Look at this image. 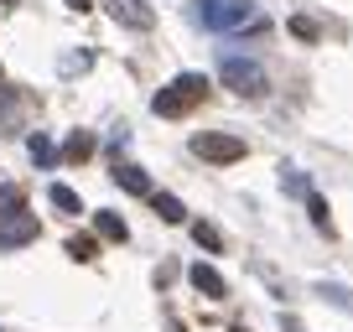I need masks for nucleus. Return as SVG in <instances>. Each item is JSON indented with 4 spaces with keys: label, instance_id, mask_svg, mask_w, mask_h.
Instances as JSON below:
<instances>
[{
    "label": "nucleus",
    "instance_id": "nucleus-3",
    "mask_svg": "<svg viewBox=\"0 0 353 332\" xmlns=\"http://www.w3.org/2000/svg\"><path fill=\"white\" fill-rule=\"evenodd\" d=\"M219 83H223L229 94H239V99H260V94L270 89L265 68L250 63V57H223V63H219Z\"/></svg>",
    "mask_w": 353,
    "mask_h": 332
},
{
    "label": "nucleus",
    "instance_id": "nucleus-17",
    "mask_svg": "<svg viewBox=\"0 0 353 332\" xmlns=\"http://www.w3.org/2000/svg\"><path fill=\"white\" fill-rule=\"evenodd\" d=\"M307 213H312V223H317V229H322V234H327V229H332V213H327V203H322V198H317V192H307Z\"/></svg>",
    "mask_w": 353,
    "mask_h": 332
},
{
    "label": "nucleus",
    "instance_id": "nucleus-13",
    "mask_svg": "<svg viewBox=\"0 0 353 332\" xmlns=\"http://www.w3.org/2000/svg\"><path fill=\"white\" fill-rule=\"evenodd\" d=\"M47 203H52L57 213H83V203H78V192H73V187H63V182H52V187H47Z\"/></svg>",
    "mask_w": 353,
    "mask_h": 332
},
{
    "label": "nucleus",
    "instance_id": "nucleus-20",
    "mask_svg": "<svg viewBox=\"0 0 353 332\" xmlns=\"http://www.w3.org/2000/svg\"><path fill=\"white\" fill-rule=\"evenodd\" d=\"M68 11H94V0H68Z\"/></svg>",
    "mask_w": 353,
    "mask_h": 332
},
{
    "label": "nucleus",
    "instance_id": "nucleus-19",
    "mask_svg": "<svg viewBox=\"0 0 353 332\" xmlns=\"http://www.w3.org/2000/svg\"><path fill=\"white\" fill-rule=\"evenodd\" d=\"M0 213H6V218L21 213V192H16V187H0Z\"/></svg>",
    "mask_w": 353,
    "mask_h": 332
},
{
    "label": "nucleus",
    "instance_id": "nucleus-7",
    "mask_svg": "<svg viewBox=\"0 0 353 332\" xmlns=\"http://www.w3.org/2000/svg\"><path fill=\"white\" fill-rule=\"evenodd\" d=\"M188 280H192V286H198V291H203V296H208V301H223V296H229V286H223V276H219V270H213V265H203V260H198V265L188 270Z\"/></svg>",
    "mask_w": 353,
    "mask_h": 332
},
{
    "label": "nucleus",
    "instance_id": "nucleus-5",
    "mask_svg": "<svg viewBox=\"0 0 353 332\" xmlns=\"http://www.w3.org/2000/svg\"><path fill=\"white\" fill-rule=\"evenodd\" d=\"M37 234H42V229H37V218H32L26 208L11 213V218L0 223V255H6V249H21V244H32Z\"/></svg>",
    "mask_w": 353,
    "mask_h": 332
},
{
    "label": "nucleus",
    "instance_id": "nucleus-21",
    "mask_svg": "<svg viewBox=\"0 0 353 332\" xmlns=\"http://www.w3.org/2000/svg\"><path fill=\"white\" fill-rule=\"evenodd\" d=\"M229 332H250V327H229Z\"/></svg>",
    "mask_w": 353,
    "mask_h": 332
},
{
    "label": "nucleus",
    "instance_id": "nucleus-6",
    "mask_svg": "<svg viewBox=\"0 0 353 332\" xmlns=\"http://www.w3.org/2000/svg\"><path fill=\"white\" fill-rule=\"evenodd\" d=\"M104 11L114 16L120 26H130V32H151V6H141V0H104Z\"/></svg>",
    "mask_w": 353,
    "mask_h": 332
},
{
    "label": "nucleus",
    "instance_id": "nucleus-12",
    "mask_svg": "<svg viewBox=\"0 0 353 332\" xmlns=\"http://www.w3.org/2000/svg\"><path fill=\"white\" fill-rule=\"evenodd\" d=\"M68 255H73L78 265L99 260V234H73V239H68Z\"/></svg>",
    "mask_w": 353,
    "mask_h": 332
},
{
    "label": "nucleus",
    "instance_id": "nucleus-1",
    "mask_svg": "<svg viewBox=\"0 0 353 332\" xmlns=\"http://www.w3.org/2000/svg\"><path fill=\"white\" fill-rule=\"evenodd\" d=\"M203 99H208V78H203V73H182V78H172V83L151 99V110L161 114V120H182V114H192Z\"/></svg>",
    "mask_w": 353,
    "mask_h": 332
},
{
    "label": "nucleus",
    "instance_id": "nucleus-22",
    "mask_svg": "<svg viewBox=\"0 0 353 332\" xmlns=\"http://www.w3.org/2000/svg\"><path fill=\"white\" fill-rule=\"evenodd\" d=\"M6 6H16V0H6Z\"/></svg>",
    "mask_w": 353,
    "mask_h": 332
},
{
    "label": "nucleus",
    "instance_id": "nucleus-4",
    "mask_svg": "<svg viewBox=\"0 0 353 332\" xmlns=\"http://www.w3.org/2000/svg\"><path fill=\"white\" fill-rule=\"evenodd\" d=\"M192 156H203L213 166H229L244 156V141L239 135H223V130H203V135H192Z\"/></svg>",
    "mask_w": 353,
    "mask_h": 332
},
{
    "label": "nucleus",
    "instance_id": "nucleus-16",
    "mask_svg": "<svg viewBox=\"0 0 353 332\" xmlns=\"http://www.w3.org/2000/svg\"><path fill=\"white\" fill-rule=\"evenodd\" d=\"M291 37H296V42H317V37H322V26L317 21H312V16H291Z\"/></svg>",
    "mask_w": 353,
    "mask_h": 332
},
{
    "label": "nucleus",
    "instance_id": "nucleus-14",
    "mask_svg": "<svg viewBox=\"0 0 353 332\" xmlns=\"http://www.w3.org/2000/svg\"><path fill=\"white\" fill-rule=\"evenodd\" d=\"M26 151H32V161H37V166H52V161H57L52 141H47L42 130H37V135H26Z\"/></svg>",
    "mask_w": 353,
    "mask_h": 332
},
{
    "label": "nucleus",
    "instance_id": "nucleus-15",
    "mask_svg": "<svg viewBox=\"0 0 353 332\" xmlns=\"http://www.w3.org/2000/svg\"><path fill=\"white\" fill-rule=\"evenodd\" d=\"M192 239H198V244H203V249H208V255H219V249H223V234H219V229H213V223H203V218H198V223H192Z\"/></svg>",
    "mask_w": 353,
    "mask_h": 332
},
{
    "label": "nucleus",
    "instance_id": "nucleus-18",
    "mask_svg": "<svg viewBox=\"0 0 353 332\" xmlns=\"http://www.w3.org/2000/svg\"><path fill=\"white\" fill-rule=\"evenodd\" d=\"M16 114H21L16 94H6V89H0V125H16Z\"/></svg>",
    "mask_w": 353,
    "mask_h": 332
},
{
    "label": "nucleus",
    "instance_id": "nucleus-11",
    "mask_svg": "<svg viewBox=\"0 0 353 332\" xmlns=\"http://www.w3.org/2000/svg\"><path fill=\"white\" fill-rule=\"evenodd\" d=\"M151 208L161 223H182L188 218V208H182V198H172V192H151Z\"/></svg>",
    "mask_w": 353,
    "mask_h": 332
},
{
    "label": "nucleus",
    "instance_id": "nucleus-10",
    "mask_svg": "<svg viewBox=\"0 0 353 332\" xmlns=\"http://www.w3.org/2000/svg\"><path fill=\"white\" fill-rule=\"evenodd\" d=\"M94 145H99V141H94V130H73V135H68V145H63V161H88V156H94Z\"/></svg>",
    "mask_w": 353,
    "mask_h": 332
},
{
    "label": "nucleus",
    "instance_id": "nucleus-8",
    "mask_svg": "<svg viewBox=\"0 0 353 332\" xmlns=\"http://www.w3.org/2000/svg\"><path fill=\"white\" fill-rule=\"evenodd\" d=\"M114 182H120L125 192H135V198H151V177H145L141 166H130V161L114 166Z\"/></svg>",
    "mask_w": 353,
    "mask_h": 332
},
{
    "label": "nucleus",
    "instance_id": "nucleus-2",
    "mask_svg": "<svg viewBox=\"0 0 353 332\" xmlns=\"http://www.w3.org/2000/svg\"><path fill=\"white\" fill-rule=\"evenodd\" d=\"M198 21L208 32H254L260 11H254L250 0H198Z\"/></svg>",
    "mask_w": 353,
    "mask_h": 332
},
{
    "label": "nucleus",
    "instance_id": "nucleus-9",
    "mask_svg": "<svg viewBox=\"0 0 353 332\" xmlns=\"http://www.w3.org/2000/svg\"><path fill=\"white\" fill-rule=\"evenodd\" d=\"M94 234H99V239H110V244H125V239H130V229H125L120 213H94Z\"/></svg>",
    "mask_w": 353,
    "mask_h": 332
}]
</instances>
